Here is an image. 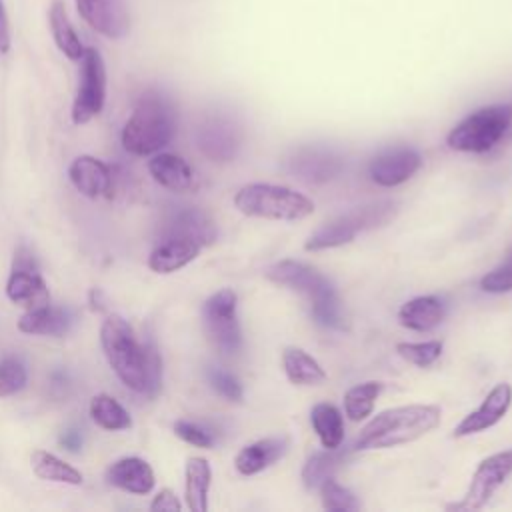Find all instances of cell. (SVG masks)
Masks as SVG:
<instances>
[{
  "instance_id": "cell-1",
  "label": "cell",
  "mask_w": 512,
  "mask_h": 512,
  "mask_svg": "<svg viewBox=\"0 0 512 512\" xmlns=\"http://www.w3.org/2000/svg\"><path fill=\"white\" fill-rule=\"evenodd\" d=\"M100 344L110 368L130 390L156 396L162 386V360L152 340L140 344L132 326L118 314L106 316Z\"/></svg>"
},
{
  "instance_id": "cell-2",
  "label": "cell",
  "mask_w": 512,
  "mask_h": 512,
  "mask_svg": "<svg viewBox=\"0 0 512 512\" xmlns=\"http://www.w3.org/2000/svg\"><path fill=\"white\" fill-rule=\"evenodd\" d=\"M440 408L434 404L394 406L378 412L360 430L358 450H382L414 442L440 424Z\"/></svg>"
},
{
  "instance_id": "cell-3",
  "label": "cell",
  "mask_w": 512,
  "mask_h": 512,
  "mask_svg": "<svg viewBox=\"0 0 512 512\" xmlns=\"http://www.w3.org/2000/svg\"><path fill=\"white\" fill-rule=\"evenodd\" d=\"M266 276L274 284L304 294L310 300V312L316 324L334 330L344 328V316L336 290L316 268L296 260H280L268 268Z\"/></svg>"
},
{
  "instance_id": "cell-4",
  "label": "cell",
  "mask_w": 512,
  "mask_h": 512,
  "mask_svg": "<svg viewBox=\"0 0 512 512\" xmlns=\"http://www.w3.org/2000/svg\"><path fill=\"white\" fill-rule=\"evenodd\" d=\"M174 132L176 120L170 104L158 94H146L122 128V146L130 154L148 156L168 146Z\"/></svg>"
},
{
  "instance_id": "cell-5",
  "label": "cell",
  "mask_w": 512,
  "mask_h": 512,
  "mask_svg": "<svg viewBox=\"0 0 512 512\" xmlns=\"http://www.w3.org/2000/svg\"><path fill=\"white\" fill-rule=\"evenodd\" d=\"M234 206L252 218L294 222L314 214V202L286 186L276 184H246L234 194Z\"/></svg>"
},
{
  "instance_id": "cell-6",
  "label": "cell",
  "mask_w": 512,
  "mask_h": 512,
  "mask_svg": "<svg viewBox=\"0 0 512 512\" xmlns=\"http://www.w3.org/2000/svg\"><path fill=\"white\" fill-rule=\"evenodd\" d=\"M512 124V106L494 104L484 106L468 114L460 124H456L446 142L456 152L482 154L492 150L508 132Z\"/></svg>"
},
{
  "instance_id": "cell-7",
  "label": "cell",
  "mask_w": 512,
  "mask_h": 512,
  "mask_svg": "<svg viewBox=\"0 0 512 512\" xmlns=\"http://www.w3.org/2000/svg\"><path fill=\"white\" fill-rule=\"evenodd\" d=\"M238 296L230 288H222L212 294L202 306L204 328L222 356H236L242 350V330L236 314Z\"/></svg>"
},
{
  "instance_id": "cell-8",
  "label": "cell",
  "mask_w": 512,
  "mask_h": 512,
  "mask_svg": "<svg viewBox=\"0 0 512 512\" xmlns=\"http://www.w3.org/2000/svg\"><path fill=\"white\" fill-rule=\"evenodd\" d=\"M80 84L72 104V122L86 124L102 112L106 100V66L96 48H84Z\"/></svg>"
},
{
  "instance_id": "cell-9",
  "label": "cell",
  "mask_w": 512,
  "mask_h": 512,
  "mask_svg": "<svg viewBox=\"0 0 512 512\" xmlns=\"http://www.w3.org/2000/svg\"><path fill=\"white\" fill-rule=\"evenodd\" d=\"M512 474V448L486 456L474 470L466 494L448 510H480Z\"/></svg>"
},
{
  "instance_id": "cell-10",
  "label": "cell",
  "mask_w": 512,
  "mask_h": 512,
  "mask_svg": "<svg viewBox=\"0 0 512 512\" xmlns=\"http://www.w3.org/2000/svg\"><path fill=\"white\" fill-rule=\"evenodd\" d=\"M422 166V156L414 148L398 146L380 152L368 166L370 180L378 186L392 188L410 180Z\"/></svg>"
},
{
  "instance_id": "cell-11",
  "label": "cell",
  "mask_w": 512,
  "mask_h": 512,
  "mask_svg": "<svg viewBox=\"0 0 512 512\" xmlns=\"http://www.w3.org/2000/svg\"><path fill=\"white\" fill-rule=\"evenodd\" d=\"M512 404V386L506 382L496 384L486 398L482 400V404L472 410L470 414H466L452 430L454 438H462V436H470V434H478L484 432L488 428H492L494 424H498L506 412L510 410Z\"/></svg>"
},
{
  "instance_id": "cell-12",
  "label": "cell",
  "mask_w": 512,
  "mask_h": 512,
  "mask_svg": "<svg viewBox=\"0 0 512 512\" xmlns=\"http://www.w3.org/2000/svg\"><path fill=\"white\" fill-rule=\"evenodd\" d=\"M80 16L106 38L120 40L128 34L130 16L124 0H76Z\"/></svg>"
},
{
  "instance_id": "cell-13",
  "label": "cell",
  "mask_w": 512,
  "mask_h": 512,
  "mask_svg": "<svg viewBox=\"0 0 512 512\" xmlns=\"http://www.w3.org/2000/svg\"><path fill=\"white\" fill-rule=\"evenodd\" d=\"M288 168L308 184H324L342 172L344 158L326 148H300L288 160Z\"/></svg>"
},
{
  "instance_id": "cell-14",
  "label": "cell",
  "mask_w": 512,
  "mask_h": 512,
  "mask_svg": "<svg viewBox=\"0 0 512 512\" xmlns=\"http://www.w3.org/2000/svg\"><path fill=\"white\" fill-rule=\"evenodd\" d=\"M198 148L214 162H230L240 146L238 130L224 118L206 120L196 134Z\"/></svg>"
},
{
  "instance_id": "cell-15",
  "label": "cell",
  "mask_w": 512,
  "mask_h": 512,
  "mask_svg": "<svg viewBox=\"0 0 512 512\" xmlns=\"http://www.w3.org/2000/svg\"><path fill=\"white\" fill-rule=\"evenodd\" d=\"M6 296L10 302L26 310L50 304V292L36 266H12L6 282Z\"/></svg>"
},
{
  "instance_id": "cell-16",
  "label": "cell",
  "mask_w": 512,
  "mask_h": 512,
  "mask_svg": "<svg viewBox=\"0 0 512 512\" xmlns=\"http://www.w3.org/2000/svg\"><path fill=\"white\" fill-rule=\"evenodd\" d=\"M70 182L86 198H98L112 188V170L98 158L82 154L68 168Z\"/></svg>"
},
{
  "instance_id": "cell-17",
  "label": "cell",
  "mask_w": 512,
  "mask_h": 512,
  "mask_svg": "<svg viewBox=\"0 0 512 512\" xmlns=\"http://www.w3.org/2000/svg\"><path fill=\"white\" fill-rule=\"evenodd\" d=\"M202 246L186 236H164L162 242L150 252L148 266L158 274H170L190 264Z\"/></svg>"
},
{
  "instance_id": "cell-18",
  "label": "cell",
  "mask_w": 512,
  "mask_h": 512,
  "mask_svg": "<svg viewBox=\"0 0 512 512\" xmlns=\"http://www.w3.org/2000/svg\"><path fill=\"white\" fill-rule=\"evenodd\" d=\"M288 444V436H270L256 440L236 454L234 466L242 476H254L280 460L286 454Z\"/></svg>"
},
{
  "instance_id": "cell-19",
  "label": "cell",
  "mask_w": 512,
  "mask_h": 512,
  "mask_svg": "<svg viewBox=\"0 0 512 512\" xmlns=\"http://www.w3.org/2000/svg\"><path fill=\"white\" fill-rule=\"evenodd\" d=\"M106 480L130 494H148L154 488V472L150 464L138 456H126L110 464Z\"/></svg>"
},
{
  "instance_id": "cell-20",
  "label": "cell",
  "mask_w": 512,
  "mask_h": 512,
  "mask_svg": "<svg viewBox=\"0 0 512 512\" xmlns=\"http://www.w3.org/2000/svg\"><path fill=\"white\" fill-rule=\"evenodd\" d=\"M148 172L160 186L174 192H188L196 186V174L192 166L176 154H156L148 162Z\"/></svg>"
},
{
  "instance_id": "cell-21",
  "label": "cell",
  "mask_w": 512,
  "mask_h": 512,
  "mask_svg": "<svg viewBox=\"0 0 512 512\" xmlns=\"http://www.w3.org/2000/svg\"><path fill=\"white\" fill-rule=\"evenodd\" d=\"M164 236H186L196 240L204 248L216 240L218 230L214 220L206 212L198 208H182L168 218Z\"/></svg>"
},
{
  "instance_id": "cell-22",
  "label": "cell",
  "mask_w": 512,
  "mask_h": 512,
  "mask_svg": "<svg viewBox=\"0 0 512 512\" xmlns=\"http://www.w3.org/2000/svg\"><path fill=\"white\" fill-rule=\"evenodd\" d=\"M72 320L74 318L68 310L46 304L26 310L18 320V330L38 336H62L70 330Z\"/></svg>"
},
{
  "instance_id": "cell-23",
  "label": "cell",
  "mask_w": 512,
  "mask_h": 512,
  "mask_svg": "<svg viewBox=\"0 0 512 512\" xmlns=\"http://www.w3.org/2000/svg\"><path fill=\"white\" fill-rule=\"evenodd\" d=\"M444 318V302L438 296H416L398 310V320L414 332H430Z\"/></svg>"
},
{
  "instance_id": "cell-24",
  "label": "cell",
  "mask_w": 512,
  "mask_h": 512,
  "mask_svg": "<svg viewBox=\"0 0 512 512\" xmlns=\"http://www.w3.org/2000/svg\"><path fill=\"white\" fill-rule=\"evenodd\" d=\"M282 366L286 378L296 386H318L326 380V370L306 350L288 346L282 352Z\"/></svg>"
},
{
  "instance_id": "cell-25",
  "label": "cell",
  "mask_w": 512,
  "mask_h": 512,
  "mask_svg": "<svg viewBox=\"0 0 512 512\" xmlns=\"http://www.w3.org/2000/svg\"><path fill=\"white\" fill-rule=\"evenodd\" d=\"M212 480V468L206 458L192 456L186 462V480H184V496L186 506L192 512L208 510V490Z\"/></svg>"
},
{
  "instance_id": "cell-26",
  "label": "cell",
  "mask_w": 512,
  "mask_h": 512,
  "mask_svg": "<svg viewBox=\"0 0 512 512\" xmlns=\"http://www.w3.org/2000/svg\"><path fill=\"white\" fill-rule=\"evenodd\" d=\"M310 424L324 448L334 450V448L342 446L344 418H342V412L334 404L318 402L310 410Z\"/></svg>"
},
{
  "instance_id": "cell-27",
  "label": "cell",
  "mask_w": 512,
  "mask_h": 512,
  "mask_svg": "<svg viewBox=\"0 0 512 512\" xmlns=\"http://www.w3.org/2000/svg\"><path fill=\"white\" fill-rule=\"evenodd\" d=\"M48 20H50V30H52V38L56 42V46L60 48V52L64 56H68L70 60H80L84 54V46L68 18V12L64 8V4L60 0H54L48 12Z\"/></svg>"
},
{
  "instance_id": "cell-28",
  "label": "cell",
  "mask_w": 512,
  "mask_h": 512,
  "mask_svg": "<svg viewBox=\"0 0 512 512\" xmlns=\"http://www.w3.org/2000/svg\"><path fill=\"white\" fill-rule=\"evenodd\" d=\"M30 464H32L34 474L42 480L70 484V486H80L84 480L80 470H76L72 464L64 462L62 458H58L46 450H34L30 454Z\"/></svg>"
},
{
  "instance_id": "cell-29",
  "label": "cell",
  "mask_w": 512,
  "mask_h": 512,
  "mask_svg": "<svg viewBox=\"0 0 512 512\" xmlns=\"http://www.w3.org/2000/svg\"><path fill=\"white\" fill-rule=\"evenodd\" d=\"M358 234L356 224L350 220L348 214L338 216L336 220L324 224L322 228H318L304 244V248L308 252H318V250H328V248H338L344 246L348 242H352Z\"/></svg>"
},
{
  "instance_id": "cell-30",
  "label": "cell",
  "mask_w": 512,
  "mask_h": 512,
  "mask_svg": "<svg viewBox=\"0 0 512 512\" xmlns=\"http://www.w3.org/2000/svg\"><path fill=\"white\" fill-rule=\"evenodd\" d=\"M382 392V382L378 380H366L346 390L344 394V414L352 422H360L368 418L374 410L376 398Z\"/></svg>"
},
{
  "instance_id": "cell-31",
  "label": "cell",
  "mask_w": 512,
  "mask_h": 512,
  "mask_svg": "<svg viewBox=\"0 0 512 512\" xmlns=\"http://www.w3.org/2000/svg\"><path fill=\"white\" fill-rule=\"evenodd\" d=\"M90 416L104 430H126L132 426L128 410L110 394H96L90 400Z\"/></svg>"
},
{
  "instance_id": "cell-32",
  "label": "cell",
  "mask_w": 512,
  "mask_h": 512,
  "mask_svg": "<svg viewBox=\"0 0 512 512\" xmlns=\"http://www.w3.org/2000/svg\"><path fill=\"white\" fill-rule=\"evenodd\" d=\"M344 460V452L340 448H334V450H320V452H314L304 468H302V482L308 490H314V488H320V484L334 476V472L338 470V466L342 464Z\"/></svg>"
},
{
  "instance_id": "cell-33",
  "label": "cell",
  "mask_w": 512,
  "mask_h": 512,
  "mask_svg": "<svg viewBox=\"0 0 512 512\" xmlns=\"http://www.w3.org/2000/svg\"><path fill=\"white\" fill-rule=\"evenodd\" d=\"M396 352L406 362H410V364H414L418 368H428L430 364H434L440 358L442 342L440 340L400 342V344H396Z\"/></svg>"
},
{
  "instance_id": "cell-34",
  "label": "cell",
  "mask_w": 512,
  "mask_h": 512,
  "mask_svg": "<svg viewBox=\"0 0 512 512\" xmlns=\"http://www.w3.org/2000/svg\"><path fill=\"white\" fill-rule=\"evenodd\" d=\"M28 384V370L24 362L16 356H6L0 360V398L18 394Z\"/></svg>"
},
{
  "instance_id": "cell-35",
  "label": "cell",
  "mask_w": 512,
  "mask_h": 512,
  "mask_svg": "<svg viewBox=\"0 0 512 512\" xmlns=\"http://www.w3.org/2000/svg\"><path fill=\"white\" fill-rule=\"evenodd\" d=\"M320 498H322V506L326 510H334V512H346V510H356L360 506V502L356 500V496L340 486L332 476L326 478L320 484Z\"/></svg>"
},
{
  "instance_id": "cell-36",
  "label": "cell",
  "mask_w": 512,
  "mask_h": 512,
  "mask_svg": "<svg viewBox=\"0 0 512 512\" xmlns=\"http://www.w3.org/2000/svg\"><path fill=\"white\" fill-rule=\"evenodd\" d=\"M206 376L216 394H220L222 398H226L230 402H242L244 390H242L240 380L234 374H230L228 370H222V368H208Z\"/></svg>"
},
{
  "instance_id": "cell-37",
  "label": "cell",
  "mask_w": 512,
  "mask_h": 512,
  "mask_svg": "<svg viewBox=\"0 0 512 512\" xmlns=\"http://www.w3.org/2000/svg\"><path fill=\"white\" fill-rule=\"evenodd\" d=\"M480 288L490 294H504L512 290V250L494 270L482 276Z\"/></svg>"
},
{
  "instance_id": "cell-38",
  "label": "cell",
  "mask_w": 512,
  "mask_h": 512,
  "mask_svg": "<svg viewBox=\"0 0 512 512\" xmlns=\"http://www.w3.org/2000/svg\"><path fill=\"white\" fill-rule=\"evenodd\" d=\"M174 432L178 438H182L184 442L198 446V448H212L214 446V434L190 420H176L174 422Z\"/></svg>"
},
{
  "instance_id": "cell-39",
  "label": "cell",
  "mask_w": 512,
  "mask_h": 512,
  "mask_svg": "<svg viewBox=\"0 0 512 512\" xmlns=\"http://www.w3.org/2000/svg\"><path fill=\"white\" fill-rule=\"evenodd\" d=\"M150 510H152V512H180V510H182V504H180L178 496H176L170 488H164V490H160V492L152 498Z\"/></svg>"
},
{
  "instance_id": "cell-40",
  "label": "cell",
  "mask_w": 512,
  "mask_h": 512,
  "mask_svg": "<svg viewBox=\"0 0 512 512\" xmlns=\"http://www.w3.org/2000/svg\"><path fill=\"white\" fill-rule=\"evenodd\" d=\"M12 38H10V22L4 8V2L0 0V54H6L10 50Z\"/></svg>"
},
{
  "instance_id": "cell-41",
  "label": "cell",
  "mask_w": 512,
  "mask_h": 512,
  "mask_svg": "<svg viewBox=\"0 0 512 512\" xmlns=\"http://www.w3.org/2000/svg\"><path fill=\"white\" fill-rule=\"evenodd\" d=\"M60 444L70 450V452H76L82 448V434L80 430L76 428H66L62 434H60Z\"/></svg>"
}]
</instances>
